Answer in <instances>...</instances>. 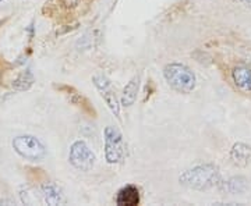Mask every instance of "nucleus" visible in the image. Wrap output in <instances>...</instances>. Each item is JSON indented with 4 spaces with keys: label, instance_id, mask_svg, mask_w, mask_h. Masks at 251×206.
I'll list each match as a JSON object with an SVG mask.
<instances>
[{
    "label": "nucleus",
    "instance_id": "f257e3e1",
    "mask_svg": "<svg viewBox=\"0 0 251 206\" xmlns=\"http://www.w3.org/2000/svg\"><path fill=\"white\" fill-rule=\"evenodd\" d=\"M221 171L214 163H202L184 170L179 177V183L186 188L194 191H206L221 184Z\"/></svg>",
    "mask_w": 251,
    "mask_h": 206
},
{
    "label": "nucleus",
    "instance_id": "f03ea898",
    "mask_svg": "<svg viewBox=\"0 0 251 206\" xmlns=\"http://www.w3.org/2000/svg\"><path fill=\"white\" fill-rule=\"evenodd\" d=\"M163 77L172 88L180 93H190L196 90V85H197L196 74L191 69H188L186 64H166L163 69Z\"/></svg>",
    "mask_w": 251,
    "mask_h": 206
},
{
    "label": "nucleus",
    "instance_id": "7ed1b4c3",
    "mask_svg": "<svg viewBox=\"0 0 251 206\" xmlns=\"http://www.w3.org/2000/svg\"><path fill=\"white\" fill-rule=\"evenodd\" d=\"M11 145L16 153L25 160L41 161L46 156L45 145L34 135H18Z\"/></svg>",
    "mask_w": 251,
    "mask_h": 206
},
{
    "label": "nucleus",
    "instance_id": "20e7f679",
    "mask_svg": "<svg viewBox=\"0 0 251 206\" xmlns=\"http://www.w3.org/2000/svg\"><path fill=\"white\" fill-rule=\"evenodd\" d=\"M103 148L105 159L109 164H117L125 158V142L123 135L116 127L108 126L103 130Z\"/></svg>",
    "mask_w": 251,
    "mask_h": 206
},
{
    "label": "nucleus",
    "instance_id": "39448f33",
    "mask_svg": "<svg viewBox=\"0 0 251 206\" xmlns=\"http://www.w3.org/2000/svg\"><path fill=\"white\" fill-rule=\"evenodd\" d=\"M69 161L74 169L80 171H91L97 163V156L84 141L73 142L69 151Z\"/></svg>",
    "mask_w": 251,
    "mask_h": 206
},
{
    "label": "nucleus",
    "instance_id": "423d86ee",
    "mask_svg": "<svg viewBox=\"0 0 251 206\" xmlns=\"http://www.w3.org/2000/svg\"><path fill=\"white\" fill-rule=\"evenodd\" d=\"M92 82L95 85V88L99 92L100 98L103 99V102L106 103L109 110L117 117L120 118V102L116 95V91L113 88L112 82L102 74H95L92 77Z\"/></svg>",
    "mask_w": 251,
    "mask_h": 206
},
{
    "label": "nucleus",
    "instance_id": "0eeeda50",
    "mask_svg": "<svg viewBox=\"0 0 251 206\" xmlns=\"http://www.w3.org/2000/svg\"><path fill=\"white\" fill-rule=\"evenodd\" d=\"M41 197L46 205L57 206L66 204V197H64L63 189L54 183L46 181L41 185Z\"/></svg>",
    "mask_w": 251,
    "mask_h": 206
},
{
    "label": "nucleus",
    "instance_id": "6e6552de",
    "mask_svg": "<svg viewBox=\"0 0 251 206\" xmlns=\"http://www.w3.org/2000/svg\"><path fill=\"white\" fill-rule=\"evenodd\" d=\"M232 80L236 88L244 93H251V67L246 64H237L232 70Z\"/></svg>",
    "mask_w": 251,
    "mask_h": 206
},
{
    "label": "nucleus",
    "instance_id": "1a4fd4ad",
    "mask_svg": "<svg viewBox=\"0 0 251 206\" xmlns=\"http://www.w3.org/2000/svg\"><path fill=\"white\" fill-rule=\"evenodd\" d=\"M59 90L62 91L63 93L67 96V99L70 100V103H72V105L77 106V108H80L84 113H88V114H91L92 117L95 116V110H94V108H92V105L88 102V99L84 98V96H82V95H81L80 92L75 90V88H73V87H67V85H63V87H59Z\"/></svg>",
    "mask_w": 251,
    "mask_h": 206
},
{
    "label": "nucleus",
    "instance_id": "9d476101",
    "mask_svg": "<svg viewBox=\"0 0 251 206\" xmlns=\"http://www.w3.org/2000/svg\"><path fill=\"white\" fill-rule=\"evenodd\" d=\"M218 188L222 192L230 194V195H243L249 189V180L244 176H234L227 181H221Z\"/></svg>",
    "mask_w": 251,
    "mask_h": 206
},
{
    "label": "nucleus",
    "instance_id": "9b49d317",
    "mask_svg": "<svg viewBox=\"0 0 251 206\" xmlns=\"http://www.w3.org/2000/svg\"><path fill=\"white\" fill-rule=\"evenodd\" d=\"M230 160L237 167H247L251 161V146L244 142H236L230 149Z\"/></svg>",
    "mask_w": 251,
    "mask_h": 206
},
{
    "label": "nucleus",
    "instance_id": "f8f14e48",
    "mask_svg": "<svg viewBox=\"0 0 251 206\" xmlns=\"http://www.w3.org/2000/svg\"><path fill=\"white\" fill-rule=\"evenodd\" d=\"M140 201V191L134 185H126L116 195V204L119 206H137Z\"/></svg>",
    "mask_w": 251,
    "mask_h": 206
},
{
    "label": "nucleus",
    "instance_id": "ddd939ff",
    "mask_svg": "<svg viewBox=\"0 0 251 206\" xmlns=\"http://www.w3.org/2000/svg\"><path fill=\"white\" fill-rule=\"evenodd\" d=\"M138 91H140V75H134L123 88L120 103L125 108L133 106L135 103V100H137V96H138Z\"/></svg>",
    "mask_w": 251,
    "mask_h": 206
},
{
    "label": "nucleus",
    "instance_id": "4468645a",
    "mask_svg": "<svg viewBox=\"0 0 251 206\" xmlns=\"http://www.w3.org/2000/svg\"><path fill=\"white\" fill-rule=\"evenodd\" d=\"M35 82V77L31 70H25V71L20 72L17 78L13 81V88L16 91H28Z\"/></svg>",
    "mask_w": 251,
    "mask_h": 206
},
{
    "label": "nucleus",
    "instance_id": "2eb2a0df",
    "mask_svg": "<svg viewBox=\"0 0 251 206\" xmlns=\"http://www.w3.org/2000/svg\"><path fill=\"white\" fill-rule=\"evenodd\" d=\"M82 1H84V0H62V6L64 9L73 10L75 9V7H78Z\"/></svg>",
    "mask_w": 251,
    "mask_h": 206
},
{
    "label": "nucleus",
    "instance_id": "dca6fc26",
    "mask_svg": "<svg viewBox=\"0 0 251 206\" xmlns=\"http://www.w3.org/2000/svg\"><path fill=\"white\" fill-rule=\"evenodd\" d=\"M236 1L243 4V6H246V7H250L251 9V0H236Z\"/></svg>",
    "mask_w": 251,
    "mask_h": 206
},
{
    "label": "nucleus",
    "instance_id": "f3484780",
    "mask_svg": "<svg viewBox=\"0 0 251 206\" xmlns=\"http://www.w3.org/2000/svg\"><path fill=\"white\" fill-rule=\"evenodd\" d=\"M1 1H3V0H0V4H1Z\"/></svg>",
    "mask_w": 251,
    "mask_h": 206
}]
</instances>
